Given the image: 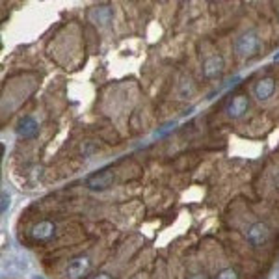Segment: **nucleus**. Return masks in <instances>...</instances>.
<instances>
[{
  "mask_svg": "<svg viewBox=\"0 0 279 279\" xmlns=\"http://www.w3.org/2000/svg\"><path fill=\"white\" fill-rule=\"evenodd\" d=\"M276 92V80L274 78H261L253 88V93L259 101H268Z\"/></svg>",
  "mask_w": 279,
  "mask_h": 279,
  "instance_id": "nucleus-9",
  "label": "nucleus"
},
{
  "mask_svg": "<svg viewBox=\"0 0 279 279\" xmlns=\"http://www.w3.org/2000/svg\"><path fill=\"white\" fill-rule=\"evenodd\" d=\"M270 238V229L268 225L263 224V222H255L253 225H249L248 232H246V240L253 246V248H261L264 246Z\"/></svg>",
  "mask_w": 279,
  "mask_h": 279,
  "instance_id": "nucleus-4",
  "label": "nucleus"
},
{
  "mask_svg": "<svg viewBox=\"0 0 279 279\" xmlns=\"http://www.w3.org/2000/svg\"><path fill=\"white\" fill-rule=\"evenodd\" d=\"M116 181V173L112 168H102V170L95 171L92 175L86 177V186L90 190H95V192H102V190H108L110 186L114 185Z\"/></svg>",
  "mask_w": 279,
  "mask_h": 279,
  "instance_id": "nucleus-2",
  "label": "nucleus"
},
{
  "mask_svg": "<svg viewBox=\"0 0 279 279\" xmlns=\"http://www.w3.org/2000/svg\"><path fill=\"white\" fill-rule=\"evenodd\" d=\"M54 234H56V225L52 222H48V220H43V222L36 224L30 231V236L38 242L50 240V238H54Z\"/></svg>",
  "mask_w": 279,
  "mask_h": 279,
  "instance_id": "nucleus-8",
  "label": "nucleus"
},
{
  "mask_svg": "<svg viewBox=\"0 0 279 279\" xmlns=\"http://www.w3.org/2000/svg\"><path fill=\"white\" fill-rule=\"evenodd\" d=\"M225 69V60L222 54H210L203 62V75L205 78H218Z\"/></svg>",
  "mask_w": 279,
  "mask_h": 279,
  "instance_id": "nucleus-7",
  "label": "nucleus"
},
{
  "mask_svg": "<svg viewBox=\"0 0 279 279\" xmlns=\"http://www.w3.org/2000/svg\"><path fill=\"white\" fill-rule=\"evenodd\" d=\"M249 108V97L248 95H234L231 101L225 106V114L231 119H238L242 117Z\"/></svg>",
  "mask_w": 279,
  "mask_h": 279,
  "instance_id": "nucleus-5",
  "label": "nucleus"
},
{
  "mask_svg": "<svg viewBox=\"0 0 279 279\" xmlns=\"http://www.w3.org/2000/svg\"><path fill=\"white\" fill-rule=\"evenodd\" d=\"M274 60H276V62H279V52L276 56H274Z\"/></svg>",
  "mask_w": 279,
  "mask_h": 279,
  "instance_id": "nucleus-15",
  "label": "nucleus"
},
{
  "mask_svg": "<svg viewBox=\"0 0 279 279\" xmlns=\"http://www.w3.org/2000/svg\"><path fill=\"white\" fill-rule=\"evenodd\" d=\"M261 50V38H259V34L255 30H248L244 32L240 38L236 39V43H234V52L236 56H240V58H253Z\"/></svg>",
  "mask_w": 279,
  "mask_h": 279,
  "instance_id": "nucleus-1",
  "label": "nucleus"
},
{
  "mask_svg": "<svg viewBox=\"0 0 279 279\" xmlns=\"http://www.w3.org/2000/svg\"><path fill=\"white\" fill-rule=\"evenodd\" d=\"M93 279H112V278H110L108 274H97V276H95Z\"/></svg>",
  "mask_w": 279,
  "mask_h": 279,
  "instance_id": "nucleus-13",
  "label": "nucleus"
},
{
  "mask_svg": "<svg viewBox=\"0 0 279 279\" xmlns=\"http://www.w3.org/2000/svg\"><path fill=\"white\" fill-rule=\"evenodd\" d=\"M9 205H11V195L4 190V192H2V205H0V212H2V214H6V212L9 210Z\"/></svg>",
  "mask_w": 279,
  "mask_h": 279,
  "instance_id": "nucleus-12",
  "label": "nucleus"
},
{
  "mask_svg": "<svg viewBox=\"0 0 279 279\" xmlns=\"http://www.w3.org/2000/svg\"><path fill=\"white\" fill-rule=\"evenodd\" d=\"M39 132V123L32 116H24L17 125V134L21 138H34Z\"/></svg>",
  "mask_w": 279,
  "mask_h": 279,
  "instance_id": "nucleus-10",
  "label": "nucleus"
},
{
  "mask_svg": "<svg viewBox=\"0 0 279 279\" xmlns=\"http://www.w3.org/2000/svg\"><path fill=\"white\" fill-rule=\"evenodd\" d=\"M216 279H238V274H236L234 268H224L216 276Z\"/></svg>",
  "mask_w": 279,
  "mask_h": 279,
  "instance_id": "nucleus-11",
  "label": "nucleus"
},
{
  "mask_svg": "<svg viewBox=\"0 0 279 279\" xmlns=\"http://www.w3.org/2000/svg\"><path fill=\"white\" fill-rule=\"evenodd\" d=\"M88 19H90L93 24L106 26V24H110V23H112V19H114V8H112V6H108V4L93 6V8L88 11Z\"/></svg>",
  "mask_w": 279,
  "mask_h": 279,
  "instance_id": "nucleus-6",
  "label": "nucleus"
},
{
  "mask_svg": "<svg viewBox=\"0 0 279 279\" xmlns=\"http://www.w3.org/2000/svg\"><path fill=\"white\" fill-rule=\"evenodd\" d=\"M188 279H207V278H205L203 274H195V276H190Z\"/></svg>",
  "mask_w": 279,
  "mask_h": 279,
  "instance_id": "nucleus-14",
  "label": "nucleus"
},
{
  "mask_svg": "<svg viewBox=\"0 0 279 279\" xmlns=\"http://www.w3.org/2000/svg\"><path fill=\"white\" fill-rule=\"evenodd\" d=\"M92 268V261L88 255H78L71 259L65 270H63V279H82L88 276V272Z\"/></svg>",
  "mask_w": 279,
  "mask_h": 279,
  "instance_id": "nucleus-3",
  "label": "nucleus"
},
{
  "mask_svg": "<svg viewBox=\"0 0 279 279\" xmlns=\"http://www.w3.org/2000/svg\"><path fill=\"white\" fill-rule=\"evenodd\" d=\"M32 279H43V278H41V276H34Z\"/></svg>",
  "mask_w": 279,
  "mask_h": 279,
  "instance_id": "nucleus-16",
  "label": "nucleus"
}]
</instances>
